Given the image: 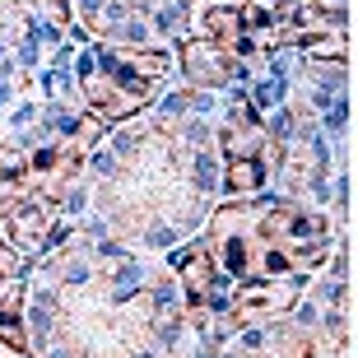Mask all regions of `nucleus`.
Returning a JSON list of instances; mask_svg holds the SVG:
<instances>
[{"label": "nucleus", "instance_id": "nucleus-1", "mask_svg": "<svg viewBox=\"0 0 358 358\" xmlns=\"http://www.w3.org/2000/svg\"><path fill=\"white\" fill-rule=\"evenodd\" d=\"M266 182H270V163L266 159H233V163H224V186L238 200H252Z\"/></svg>", "mask_w": 358, "mask_h": 358}, {"label": "nucleus", "instance_id": "nucleus-2", "mask_svg": "<svg viewBox=\"0 0 358 358\" xmlns=\"http://www.w3.org/2000/svg\"><path fill=\"white\" fill-rule=\"evenodd\" d=\"M0 345L14 349V354H28V349H33L28 321H24V317H0Z\"/></svg>", "mask_w": 358, "mask_h": 358}, {"label": "nucleus", "instance_id": "nucleus-3", "mask_svg": "<svg viewBox=\"0 0 358 358\" xmlns=\"http://www.w3.org/2000/svg\"><path fill=\"white\" fill-rule=\"evenodd\" d=\"M173 242H177V228H149V242L145 247H154V252H173Z\"/></svg>", "mask_w": 358, "mask_h": 358}, {"label": "nucleus", "instance_id": "nucleus-4", "mask_svg": "<svg viewBox=\"0 0 358 358\" xmlns=\"http://www.w3.org/2000/svg\"><path fill=\"white\" fill-rule=\"evenodd\" d=\"M84 205H89V186H70V191H66V205H61V210H66V214H80Z\"/></svg>", "mask_w": 358, "mask_h": 358}, {"label": "nucleus", "instance_id": "nucleus-5", "mask_svg": "<svg viewBox=\"0 0 358 358\" xmlns=\"http://www.w3.org/2000/svg\"><path fill=\"white\" fill-rule=\"evenodd\" d=\"M38 117H42L38 107H33V103H24L19 112H14V126H28V121H38Z\"/></svg>", "mask_w": 358, "mask_h": 358}, {"label": "nucleus", "instance_id": "nucleus-6", "mask_svg": "<svg viewBox=\"0 0 358 358\" xmlns=\"http://www.w3.org/2000/svg\"><path fill=\"white\" fill-rule=\"evenodd\" d=\"M10 98H14V89H10L5 80H0V103H10Z\"/></svg>", "mask_w": 358, "mask_h": 358}]
</instances>
